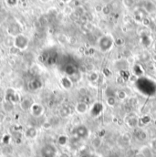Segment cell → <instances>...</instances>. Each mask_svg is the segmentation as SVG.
I'll return each mask as SVG.
<instances>
[{"instance_id":"5","label":"cell","mask_w":156,"mask_h":157,"mask_svg":"<svg viewBox=\"0 0 156 157\" xmlns=\"http://www.w3.org/2000/svg\"><path fill=\"white\" fill-rule=\"evenodd\" d=\"M20 108L22 111H30V109L31 107H32V105L34 104V102L32 99H30V98H26L24 100H22L20 102Z\"/></svg>"},{"instance_id":"6","label":"cell","mask_w":156,"mask_h":157,"mask_svg":"<svg viewBox=\"0 0 156 157\" xmlns=\"http://www.w3.org/2000/svg\"><path fill=\"white\" fill-rule=\"evenodd\" d=\"M26 138L27 139H31V140H33L35 138H37L38 134H39V132L37 130L36 127H33V126H30V127H27L24 133Z\"/></svg>"},{"instance_id":"26","label":"cell","mask_w":156,"mask_h":157,"mask_svg":"<svg viewBox=\"0 0 156 157\" xmlns=\"http://www.w3.org/2000/svg\"><path fill=\"white\" fill-rule=\"evenodd\" d=\"M6 119V117L3 115V114H1V113H0V123H1L4 120Z\"/></svg>"},{"instance_id":"23","label":"cell","mask_w":156,"mask_h":157,"mask_svg":"<svg viewBox=\"0 0 156 157\" xmlns=\"http://www.w3.org/2000/svg\"><path fill=\"white\" fill-rule=\"evenodd\" d=\"M9 51H10V53L11 54H17L20 50L19 49H17L15 46H12V47H10V49H9Z\"/></svg>"},{"instance_id":"14","label":"cell","mask_w":156,"mask_h":157,"mask_svg":"<svg viewBox=\"0 0 156 157\" xmlns=\"http://www.w3.org/2000/svg\"><path fill=\"white\" fill-rule=\"evenodd\" d=\"M141 152L143 155V157H152V152H151V147L143 146L142 149L141 150Z\"/></svg>"},{"instance_id":"18","label":"cell","mask_w":156,"mask_h":157,"mask_svg":"<svg viewBox=\"0 0 156 157\" xmlns=\"http://www.w3.org/2000/svg\"><path fill=\"white\" fill-rule=\"evenodd\" d=\"M65 72L68 74V75H73V74H75V72H76V70H75V68L73 67V66H71V65H69V66H67L66 67V69H65Z\"/></svg>"},{"instance_id":"28","label":"cell","mask_w":156,"mask_h":157,"mask_svg":"<svg viewBox=\"0 0 156 157\" xmlns=\"http://www.w3.org/2000/svg\"><path fill=\"white\" fill-rule=\"evenodd\" d=\"M117 43H118L119 45H121L123 42H122V40H121V39H118V40H117Z\"/></svg>"},{"instance_id":"1","label":"cell","mask_w":156,"mask_h":157,"mask_svg":"<svg viewBox=\"0 0 156 157\" xmlns=\"http://www.w3.org/2000/svg\"><path fill=\"white\" fill-rule=\"evenodd\" d=\"M28 44H29V39L26 35L20 33L17 36L14 37V46L20 51L27 49Z\"/></svg>"},{"instance_id":"25","label":"cell","mask_w":156,"mask_h":157,"mask_svg":"<svg viewBox=\"0 0 156 157\" xmlns=\"http://www.w3.org/2000/svg\"><path fill=\"white\" fill-rule=\"evenodd\" d=\"M151 149L153 151H156V139H153L151 142Z\"/></svg>"},{"instance_id":"9","label":"cell","mask_w":156,"mask_h":157,"mask_svg":"<svg viewBox=\"0 0 156 157\" xmlns=\"http://www.w3.org/2000/svg\"><path fill=\"white\" fill-rule=\"evenodd\" d=\"M8 32L9 35H11L13 37H16L18 34H20V27L17 23L12 24L11 26H9V27L8 29Z\"/></svg>"},{"instance_id":"10","label":"cell","mask_w":156,"mask_h":157,"mask_svg":"<svg viewBox=\"0 0 156 157\" xmlns=\"http://www.w3.org/2000/svg\"><path fill=\"white\" fill-rule=\"evenodd\" d=\"M60 84H61V86L63 87L65 89H71L72 88V85H73L71 80L69 77H62L61 80H60Z\"/></svg>"},{"instance_id":"16","label":"cell","mask_w":156,"mask_h":157,"mask_svg":"<svg viewBox=\"0 0 156 157\" xmlns=\"http://www.w3.org/2000/svg\"><path fill=\"white\" fill-rule=\"evenodd\" d=\"M116 96H117V98H118V100H120V101H124V100H126L127 99V97H128V95H127V93L124 91V90H118L117 91V93H116Z\"/></svg>"},{"instance_id":"27","label":"cell","mask_w":156,"mask_h":157,"mask_svg":"<svg viewBox=\"0 0 156 157\" xmlns=\"http://www.w3.org/2000/svg\"><path fill=\"white\" fill-rule=\"evenodd\" d=\"M102 8H103V7H101V6L96 7V10H97V11H102Z\"/></svg>"},{"instance_id":"13","label":"cell","mask_w":156,"mask_h":157,"mask_svg":"<svg viewBox=\"0 0 156 157\" xmlns=\"http://www.w3.org/2000/svg\"><path fill=\"white\" fill-rule=\"evenodd\" d=\"M41 85H42L41 81H40L39 80H37V79L32 80H31V81L29 82V88H30L31 89H33V90L41 88Z\"/></svg>"},{"instance_id":"21","label":"cell","mask_w":156,"mask_h":157,"mask_svg":"<svg viewBox=\"0 0 156 157\" xmlns=\"http://www.w3.org/2000/svg\"><path fill=\"white\" fill-rule=\"evenodd\" d=\"M92 145L94 146V148H96V149L99 148L101 145V140L100 138H98V137L94 138V140L92 141Z\"/></svg>"},{"instance_id":"11","label":"cell","mask_w":156,"mask_h":157,"mask_svg":"<svg viewBox=\"0 0 156 157\" xmlns=\"http://www.w3.org/2000/svg\"><path fill=\"white\" fill-rule=\"evenodd\" d=\"M147 133H146V132L145 131H143V130H140V129H137L136 131H135V138L137 139V140H139V141H141V142H143V141H145L146 139H147Z\"/></svg>"},{"instance_id":"29","label":"cell","mask_w":156,"mask_h":157,"mask_svg":"<svg viewBox=\"0 0 156 157\" xmlns=\"http://www.w3.org/2000/svg\"><path fill=\"white\" fill-rule=\"evenodd\" d=\"M61 1L64 2V3H69V2L70 1V0H61Z\"/></svg>"},{"instance_id":"2","label":"cell","mask_w":156,"mask_h":157,"mask_svg":"<svg viewBox=\"0 0 156 157\" xmlns=\"http://www.w3.org/2000/svg\"><path fill=\"white\" fill-rule=\"evenodd\" d=\"M5 101L12 103V104H16L17 102H20V99H19V95L18 93L16 91V89H14L13 88H8L7 90H6V93H5Z\"/></svg>"},{"instance_id":"15","label":"cell","mask_w":156,"mask_h":157,"mask_svg":"<svg viewBox=\"0 0 156 157\" xmlns=\"http://www.w3.org/2000/svg\"><path fill=\"white\" fill-rule=\"evenodd\" d=\"M69 142V138L67 135H59L58 138V143L60 145V146H65Z\"/></svg>"},{"instance_id":"12","label":"cell","mask_w":156,"mask_h":157,"mask_svg":"<svg viewBox=\"0 0 156 157\" xmlns=\"http://www.w3.org/2000/svg\"><path fill=\"white\" fill-rule=\"evenodd\" d=\"M138 122H139V120L135 116L129 117L128 120L126 121V123L130 128H136L137 125H138Z\"/></svg>"},{"instance_id":"20","label":"cell","mask_w":156,"mask_h":157,"mask_svg":"<svg viewBox=\"0 0 156 157\" xmlns=\"http://www.w3.org/2000/svg\"><path fill=\"white\" fill-rule=\"evenodd\" d=\"M70 109L67 108V107H64V108H62V109L60 110V115H61V116L67 117V116H70Z\"/></svg>"},{"instance_id":"17","label":"cell","mask_w":156,"mask_h":157,"mask_svg":"<svg viewBox=\"0 0 156 157\" xmlns=\"http://www.w3.org/2000/svg\"><path fill=\"white\" fill-rule=\"evenodd\" d=\"M89 80L91 82H97L99 80V73L97 71H91L89 75Z\"/></svg>"},{"instance_id":"24","label":"cell","mask_w":156,"mask_h":157,"mask_svg":"<svg viewBox=\"0 0 156 157\" xmlns=\"http://www.w3.org/2000/svg\"><path fill=\"white\" fill-rule=\"evenodd\" d=\"M102 12H103L104 15H109L110 12H111V9H110L109 7H103L102 8Z\"/></svg>"},{"instance_id":"19","label":"cell","mask_w":156,"mask_h":157,"mask_svg":"<svg viewBox=\"0 0 156 157\" xmlns=\"http://www.w3.org/2000/svg\"><path fill=\"white\" fill-rule=\"evenodd\" d=\"M106 102H107V104H108L110 107H112V106H114V105L116 104V99H115L114 97H112V96H110V97L107 98Z\"/></svg>"},{"instance_id":"4","label":"cell","mask_w":156,"mask_h":157,"mask_svg":"<svg viewBox=\"0 0 156 157\" xmlns=\"http://www.w3.org/2000/svg\"><path fill=\"white\" fill-rule=\"evenodd\" d=\"M30 112L34 117H40L44 114L45 108L40 103L34 102V104L32 105V107H31V109H30Z\"/></svg>"},{"instance_id":"3","label":"cell","mask_w":156,"mask_h":157,"mask_svg":"<svg viewBox=\"0 0 156 157\" xmlns=\"http://www.w3.org/2000/svg\"><path fill=\"white\" fill-rule=\"evenodd\" d=\"M57 154V149L52 144H46L41 149L42 157H55Z\"/></svg>"},{"instance_id":"8","label":"cell","mask_w":156,"mask_h":157,"mask_svg":"<svg viewBox=\"0 0 156 157\" xmlns=\"http://www.w3.org/2000/svg\"><path fill=\"white\" fill-rule=\"evenodd\" d=\"M75 133L79 138H86L89 134V131L87 127L83 126V125H80V126L77 127Z\"/></svg>"},{"instance_id":"7","label":"cell","mask_w":156,"mask_h":157,"mask_svg":"<svg viewBox=\"0 0 156 157\" xmlns=\"http://www.w3.org/2000/svg\"><path fill=\"white\" fill-rule=\"evenodd\" d=\"M88 109H89V106L84 102H79L76 104V106H75V111H76V112L78 114H84V113H86Z\"/></svg>"},{"instance_id":"22","label":"cell","mask_w":156,"mask_h":157,"mask_svg":"<svg viewBox=\"0 0 156 157\" xmlns=\"http://www.w3.org/2000/svg\"><path fill=\"white\" fill-rule=\"evenodd\" d=\"M6 3L9 7H16L18 3V0H6Z\"/></svg>"}]
</instances>
